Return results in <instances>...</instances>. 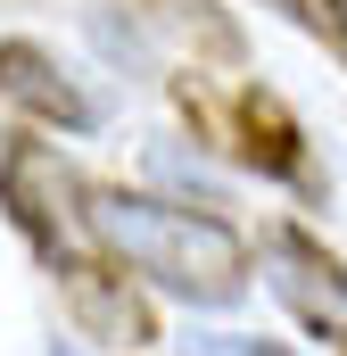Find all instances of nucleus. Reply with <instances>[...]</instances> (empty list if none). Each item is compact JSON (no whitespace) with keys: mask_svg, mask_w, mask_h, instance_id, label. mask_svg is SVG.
I'll return each mask as SVG.
<instances>
[{"mask_svg":"<svg viewBox=\"0 0 347 356\" xmlns=\"http://www.w3.org/2000/svg\"><path fill=\"white\" fill-rule=\"evenodd\" d=\"M91 232L133 282L166 290L182 307H232L257 273V249L240 241L232 216L158 199V191H124V182H91Z\"/></svg>","mask_w":347,"mask_h":356,"instance_id":"obj_1","label":"nucleus"},{"mask_svg":"<svg viewBox=\"0 0 347 356\" xmlns=\"http://www.w3.org/2000/svg\"><path fill=\"white\" fill-rule=\"evenodd\" d=\"M0 216L50 266V282H75V273L108 266V249L91 232V175L58 141H42L33 124L0 133Z\"/></svg>","mask_w":347,"mask_h":356,"instance_id":"obj_2","label":"nucleus"},{"mask_svg":"<svg viewBox=\"0 0 347 356\" xmlns=\"http://www.w3.org/2000/svg\"><path fill=\"white\" fill-rule=\"evenodd\" d=\"M174 99H182V116L207 133V149H223L232 166H248L257 182H289L298 199H323V191H331L323 166H314V149H306V124L289 116V99H281V91L240 83L223 108H215L198 83H174Z\"/></svg>","mask_w":347,"mask_h":356,"instance_id":"obj_3","label":"nucleus"},{"mask_svg":"<svg viewBox=\"0 0 347 356\" xmlns=\"http://www.w3.org/2000/svg\"><path fill=\"white\" fill-rule=\"evenodd\" d=\"M257 273L264 290L289 307V323H306L314 340H347V257L323 249V232L306 224H264L257 232Z\"/></svg>","mask_w":347,"mask_h":356,"instance_id":"obj_4","label":"nucleus"},{"mask_svg":"<svg viewBox=\"0 0 347 356\" xmlns=\"http://www.w3.org/2000/svg\"><path fill=\"white\" fill-rule=\"evenodd\" d=\"M0 99H8L25 124H42V133H91V124H99V99L83 91V75H75L50 42H25V33L0 42Z\"/></svg>","mask_w":347,"mask_h":356,"instance_id":"obj_5","label":"nucleus"},{"mask_svg":"<svg viewBox=\"0 0 347 356\" xmlns=\"http://www.w3.org/2000/svg\"><path fill=\"white\" fill-rule=\"evenodd\" d=\"M58 298H67V315H75V332L83 340H99V348H158V307H149V290L133 282V273L116 266H91L75 273V282H58Z\"/></svg>","mask_w":347,"mask_h":356,"instance_id":"obj_6","label":"nucleus"},{"mask_svg":"<svg viewBox=\"0 0 347 356\" xmlns=\"http://www.w3.org/2000/svg\"><path fill=\"white\" fill-rule=\"evenodd\" d=\"M149 42H166L190 67H248V33L223 0H124Z\"/></svg>","mask_w":347,"mask_h":356,"instance_id":"obj_7","label":"nucleus"},{"mask_svg":"<svg viewBox=\"0 0 347 356\" xmlns=\"http://www.w3.org/2000/svg\"><path fill=\"white\" fill-rule=\"evenodd\" d=\"M264 8H281L306 42H323L339 58V75H347V0H264Z\"/></svg>","mask_w":347,"mask_h":356,"instance_id":"obj_8","label":"nucleus"},{"mask_svg":"<svg viewBox=\"0 0 347 356\" xmlns=\"http://www.w3.org/2000/svg\"><path fill=\"white\" fill-rule=\"evenodd\" d=\"M198 356H289L281 340H240V332H215V340H198Z\"/></svg>","mask_w":347,"mask_h":356,"instance_id":"obj_9","label":"nucleus"},{"mask_svg":"<svg viewBox=\"0 0 347 356\" xmlns=\"http://www.w3.org/2000/svg\"><path fill=\"white\" fill-rule=\"evenodd\" d=\"M339 356H347V340H339Z\"/></svg>","mask_w":347,"mask_h":356,"instance_id":"obj_10","label":"nucleus"}]
</instances>
